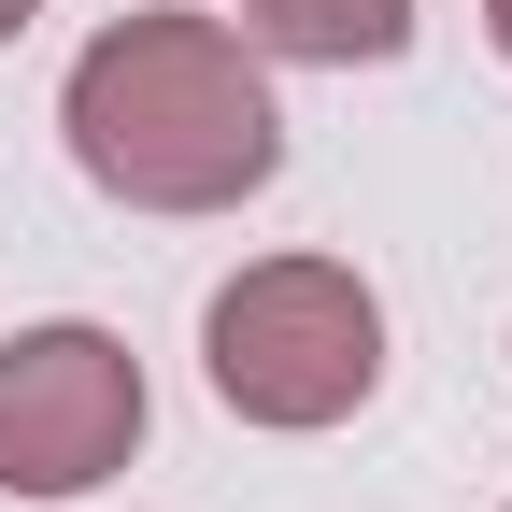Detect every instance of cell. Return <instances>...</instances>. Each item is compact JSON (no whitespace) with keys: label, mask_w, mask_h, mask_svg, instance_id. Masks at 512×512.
Wrapping results in <instances>:
<instances>
[{"label":"cell","mask_w":512,"mask_h":512,"mask_svg":"<svg viewBox=\"0 0 512 512\" xmlns=\"http://www.w3.org/2000/svg\"><path fill=\"white\" fill-rule=\"evenodd\" d=\"M200 370L242 427H342L384 384V299L342 271V256H256V271L214 285L200 313Z\"/></svg>","instance_id":"cell-2"},{"label":"cell","mask_w":512,"mask_h":512,"mask_svg":"<svg viewBox=\"0 0 512 512\" xmlns=\"http://www.w3.org/2000/svg\"><path fill=\"white\" fill-rule=\"evenodd\" d=\"M242 29L271 57H328V72H356V57H399L413 43V0H242Z\"/></svg>","instance_id":"cell-4"},{"label":"cell","mask_w":512,"mask_h":512,"mask_svg":"<svg viewBox=\"0 0 512 512\" xmlns=\"http://www.w3.org/2000/svg\"><path fill=\"white\" fill-rule=\"evenodd\" d=\"M484 29H498V57H512V0H484Z\"/></svg>","instance_id":"cell-6"},{"label":"cell","mask_w":512,"mask_h":512,"mask_svg":"<svg viewBox=\"0 0 512 512\" xmlns=\"http://www.w3.org/2000/svg\"><path fill=\"white\" fill-rule=\"evenodd\" d=\"M143 456V356L114 328H15L0 342V498H86Z\"/></svg>","instance_id":"cell-3"},{"label":"cell","mask_w":512,"mask_h":512,"mask_svg":"<svg viewBox=\"0 0 512 512\" xmlns=\"http://www.w3.org/2000/svg\"><path fill=\"white\" fill-rule=\"evenodd\" d=\"M57 128H72L86 185H100V200H128V214H228V200H256V185L285 171L271 72L242 57V29L171 15V0L114 15V29L72 57Z\"/></svg>","instance_id":"cell-1"},{"label":"cell","mask_w":512,"mask_h":512,"mask_svg":"<svg viewBox=\"0 0 512 512\" xmlns=\"http://www.w3.org/2000/svg\"><path fill=\"white\" fill-rule=\"evenodd\" d=\"M29 15H43V0H0V43H15V29H29Z\"/></svg>","instance_id":"cell-5"}]
</instances>
